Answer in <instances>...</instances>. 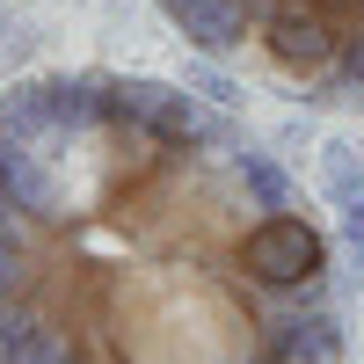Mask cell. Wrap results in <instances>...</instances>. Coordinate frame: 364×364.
<instances>
[{
	"instance_id": "277c9868",
	"label": "cell",
	"mask_w": 364,
	"mask_h": 364,
	"mask_svg": "<svg viewBox=\"0 0 364 364\" xmlns=\"http://www.w3.org/2000/svg\"><path fill=\"white\" fill-rule=\"evenodd\" d=\"M37 44H44L37 37V15H29V8H0V80H15V66Z\"/></svg>"
},
{
	"instance_id": "7a4b0ae2",
	"label": "cell",
	"mask_w": 364,
	"mask_h": 364,
	"mask_svg": "<svg viewBox=\"0 0 364 364\" xmlns=\"http://www.w3.org/2000/svg\"><path fill=\"white\" fill-rule=\"evenodd\" d=\"M197 58L299 109L364 117V0H154Z\"/></svg>"
},
{
	"instance_id": "3957f363",
	"label": "cell",
	"mask_w": 364,
	"mask_h": 364,
	"mask_svg": "<svg viewBox=\"0 0 364 364\" xmlns=\"http://www.w3.org/2000/svg\"><path fill=\"white\" fill-rule=\"evenodd\" d=\"M314 175H321V197L328 211L343 219V248H350V277L364 284V154L350 139H321V154H314Z\"/></svg>"
},
{
	"instance_id": "6da1fadb",
	"label": "cell",
	"mask_w": 364,
	"mask_h": 364,
	"mask_svg": "<svg viewBox=\"0 0 364 364\" xmlns=\"http://www.w3.org/2000/svg\"><path fill=\"white\" fill-rule=\"evenodd\" d=\"M336 233L233 109L73 66L0 87V364H343Z\"/></svg>"
}]
</instances>
